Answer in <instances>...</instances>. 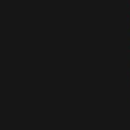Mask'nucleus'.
<instances>
[]
</instances>
